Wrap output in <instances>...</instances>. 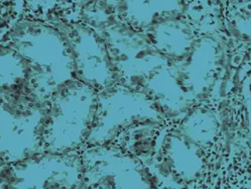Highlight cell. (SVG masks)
I'll use <instances>...</instances> for the list:
<instances>
[{
	"instance_id": "obj_2",
	"label": "cell",
	"mask_w": 251,
	"mask_h": 189,
	"mask_svg": "<svg viewBox=\"0 0 251 189\" xmlns=\"http://www.w3.org/2000/svg\"><path fill=\"white\" fill-rule=\"evenodd\" d=\"M97 97L95 89L75 79L47 99L42 132L43 153L82 150L94 122Z\"/></svg>"
},
{
	"instance_id": "obj_7",
	"label": "cell",
	"mask_w": 251,
	"mask_h": 189,
	"mask_svg": "<svg viewBox=\"0 0 251 189\" xmlns=\"http://www.w3.org/2000/svg\"><path fill=\"white\" fill-rule=\"evenodd\" d=\"M98 31L123 85L143 91L152 76L171 62L155 50L142 30L115 22Z\"/></svg>"
},
{
	"instance_id": "obj_6",
	"label": "cell",
	"mask_w": 251,
	"mask_h": 189,
	"mask_svg": "<svg viewBox=\"0 0 251 189\" xmlns=\"http://www.w3.org/2000/svg\"><path fill=\"white\" fill-rule=\"evenodd\" d=\"M84 189H161L163 182L151 165L115 145L81 150Z\"/></svg>"
},
{
	"instance_id": "obj_3",
	"label": "cell",
	"mask_w": 251,
	"mask_h": 189,
	"mask_svg": "<svg viewBox=\"0 0 251 189\" xmlns=\"http://www.w3.org/2000/svg\"><path fill=\"white\" fill-rule=\"evenodd\" d=\"M231 59V43L218 15L202 30L187 57L173 62L194 106L207 103L219 90Z\"/></svg>"
},
{
	"instance_id": "obj_4",
	"label": "cell",
	"mask_w": 251,
	"mask_h": 189,
	"mask_svg": "<svg viewBox=\"0 0 251 189\" xmlns=\"http://www.w3.org/2000/svg\"><path fill=\"white\" fill-rule=\"evenodd\" d=\"M168 122L145 92L116 83L98 92L94 122L83 149L111 144L124 131L136 124Z\"/></svg>"
},
{
	"instance_id": "obj_15",
	"label": "cell",
	"mask_w": 251,
	"mask_h": 189,
	"mask_svg": "<svg viewBox=\"0 0 251 189\" xmlns=\"http://www.w3.org/2000/svg\"><path fill=\"white\" fill-rule=\"evenodd\" d=\"M218 3L220 8H224V7L228 6H235V5H240L243 3L249 2L251 0H215Z\"/></svg>"
},
{
	"instance_id": "obj_11",
	"label": "cell",
	"mask_w": 251,
	"mask_h": 189,
	"mask_svg": "<svg viewBox=\"0 0 251 189\" xmlns=\"http://www.w3.org/2000/svg\"><path fill=\"white\" fill-rule=\"evenodd\" d=\"M32 93L26 64L10 44L0 42V95Z\"/></svg>"
},
{
	"instance_id": "obj_12",
	"label": "cell",
	"mask_w": 251,
	"mask_h": 189,
	"mask_svg": "<svg viewBox=\"0 0 251 189\" xmlns=\"http://www.w3.org/2000/svg\"><path fill=\"white\" fill-rule=\"evenodd\" d=\"M220 14L231 43L232 57L239 52H251V1L220 8Z\"/></svg>"
},
{
	"instance_id": "obj_9",
	"label": "cell",
	"mask_w": 251,
	"mask_h": 189,
	"mask_svg": "<svg viewBox=\"0 0 251 189\" xmlns=\"http://www.w3.org/2000/svg\"><path fill=\"white\" fill-rule=\"evenodd\" d=\"M203 0H112L117 21L143 30L189 16Z\"/></svg>"
},
{
	"instance_id": "obj_8",
	"label": "cell",
	"mask_w": 251,
	"mask_h": 189,
	"mask_svg": "<svg viewBox=\"0 0 251 189\" xmlns=\"http://www.w3.org/2000/svg\"><path fill=\"white\" fill-rule=\"evenodd\" d=\"M52 23L63 31L70 45L77 79L97 92L119 83L106 42L98 30L79 21Z\"/></svg>"
},
{
	"instance_id": "obj_1",
	"label": "cell",
	"mask_w": 251,
	"mask_h": 189,
	"mask_svg": "<svg viewBox=\"0 0 251 189\" xmlns=\"http://www.w3.org/2000/svg\"><path fill=\"white\" fill-rule=\"evenodd\" d=\"M3 41L24 60L31 92L39 98L47 100L60 88L77 79L70 45L55 23L22 17Z\"/></svg>"
},
{
	"instance_id": "obj_13",
	"label": "cell",
	"mask_w": 251,
	"mask_h": 189,
	"mask_svg": "<svg viewBox=\"0 0 251 189\" xmlns=\"http://www.w3.org/2000/svg\"><path fill=\"white\" fill-rule=\"evenodd\" d=\"M24 0H0V42L23 17Z\"/></svg>"
},
{
	"instance_id": "obj_5",
	"label": "cell",
	"mask_w": 251,
	"mask_h": 189,
	"mask_svg": "<svg viewBox=\"0 0 251 189\" xmlns=\"http://www.w3.org/2000/svg\"><path fill=\"white\" fill-rule=\"evenodd\" d=\"M47 101L34 93L0 95V160L11 164L42 154Z\"/></svg>"
},
{
	"instance_id": "obj_14",
	"label": "cell",
	"mask_w": 251,
	"mask_h": 189,
	"mask_svg": "<svg viewBox=\"0 0 251 189\" xmlns=\"http://www.w3.org/2000/svg\"><path fill=\"white\" fill-rule=\"evenodd\" d=\"M242 93H243V100L245 104L246 115H247L248 128L251 135V74L244 80Z\"/></svg>"
},
{
	"instance_id": "obj_10",
	"label": "cell",
	"mask_w": 251,
	"mask_h": 189,
	"mask_svg": "<svg viewBox=\"0 0 251 189\" xmlns=\"http://www.w3.org/2000/svg\"><path fill=\"white\" fill-rule=\"evenodd\" d=\"M165 123L145 122L136 124L124 131L111 144L150 165Z\"/></svg>"
}]
</instances>
